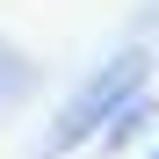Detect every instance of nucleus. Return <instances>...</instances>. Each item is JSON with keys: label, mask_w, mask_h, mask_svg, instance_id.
Returning <instances> with one entry per match:
<instances>
[{"label": "nucleus", "mask_w": 159, "mask_h": 159, "mask_svg": "<svg viewBox=\"0 0 159 159\" xmlns=\"http://www.w3.org/2000/svg\"><path fill=\"white\" fill-rule=\"evenodd\" d=\"M145 72H152V58H145V51H123V58H109V65L87 80V87L72 94V109L51 123V152H72V145H87V138H94L109 116H123V109H130V94L145 87Z\"/></svg>", "instance_id": "f257e3e1"}]
</instances>
